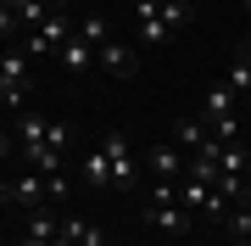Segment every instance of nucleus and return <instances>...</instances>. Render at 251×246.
I'll return each instance as SVG.
<instances>
[{"instance_id":"19","label":"nucleus","mask_w":251,"mask_h":246,"mask_svg":"<svg viewBox=\"0 0 251 246\" xmlns=\"http://www.w3.org/2000/svg\"><path fill=\"white\" fill-rule=\"evenodd\" d=\"M11 11H17V23H23V28H39V23L50 17V6H45V0H17Z\"/></svg>"},{"instance_id":"18","label":"nucleus","mask_w":251,"mask_h":246,"mask_svg":"<svg viewBox=\"0 0 251 246\" xmlns=\"http://www.w3.org/2000/svg\"><path fill=\"white\" fill-rule=\"evenodd\" d=\"M224 84H229L234 95H251V56H234V67L224 73Z\"/></svg>"},{"instance_id":"17","label":"nucleus","mask_w":251,"mask_h":246,"mask_svg":"<svg viewBox=\"0 0 251 246\" xmlns=\"http://www.w3.org/2000/svg\"><path fill=\"white\" fill-rule=\"evenodd\" d=\"M23 157H28V168H39V173H62V151L56 146H28Z\"/></svg>"},{"instance_id":"25","label":"nucleus","mask_w":251,"mask_h":246,"mask_svg":"<svg viewBox=\"0 0 251 246\" xmlns=\"http://www.w3.org/2000/svg\"><path fill=\"white\" fill-rule=\"evenodd\" d=\"M240 201H246V207H251V179H246V191H240Z\"/></svg>"},{"instance_id":"7","label":"nucleus","mask_w":251,"mask_h":246,"mask_svg":"<svg viewBox=\"0 0 251 246\" xmlns=\"http://www.w3.org/2000/svg\"><path fill=\"white\" fill-rule=\"evenodd\" d=\"M206 140H212V129H201V118H173V146H179V151L196 157Z\"/></svg>"},{"instance_id":"13","label":"nucleus","mask_w":251,"mask_h":246,"mask_svg":"<svg viewBox=\"0 0 251 246\" xmlns=\"http://www.w3.org/2000/svg\"><path fill=\"white\" fill-rule=\"evenodd\" d=\"M78 39H84V45H95V51H100V45H106V39H112V23L100 17V11H90V17L78 23Z\"/></svg>"},{"instance_id":"29","label":"nucleus","mask_w":251,"mask_h":246,"mask_svg":"<svg viewBox=\"0 0 251 246\" xmlns=\"http://www.w3.org/2000/svg\"><path fill=\"white\" fill-rule=\"evenodd\" d=\"M0 6H6V0H0Z\"/></svg>"},{"instance_id":"6","label":"nucleus","mask_w":251,"mask_h":246,"mask_svg":"<svg viewBox=\"0 0 251 246\" xmlns=\"http://www.w3.org/2000/svg\"><path fill=\"white\" fill-rule=\"evenodd\" d=\"M56 56H62V67H67V73H95V67H100V62H95V45H84V39H78V28H73V39H67Z\"/></svg>"},{"instance_id":"3","label":"nucleus","mask_w":251,"mask_h":246,"mask_svg":"<svg viewBox=\"0 0 251 246\" xmlns=\"http://www.w3.org/2000/svg\"><path fill=\"white\" fill-rule=\"evenodd\" d=\"M100 151H106V163H112V185H128V179H134V173H140L134 151H128V140L117 135V129H112L106 140H100Z\"/></svg>"},{"instance_id":"2","label":"nucleus","mask_w":251,"mask_h":246,"mask_svg":"<svg viewBox=\"0 0 251 246\" xmlns=\"http://www.w3.org/2000/svg\"><path fill=\"white\" fill-rule=\"evenodd\" d=\"M67 39H73V23L62 17V11H50L39 28H28V56H56Z\"/></svg>"},{"instance_id":"26","label":"nucleus","mask_w":251,"mask_h":246,"mask_svg":"<svg viewBox=\"0 0 251 246\" xmlns=\"http://www.w3.org/2000/svg\"><path fill=\"white\" fill-rule=\"evenodd\" d=\"M45 6H50V11H62V0H45Z\"/></svg>"},{"instance_id":"28","label":"nucleus","mask_w":251,"mask_h":246,"mask_svg":"<svg viewBox=\"0 0 251 246\" xmlns=\"http://www.w3.org/2000/svg\"><path fill=\"white\" fill-rule=\"evenodd\" d=\"M246 11H251V0H246Z\"/></svg>"},{"instance_id":"27","label":"nucleus","mask_w":251,"mask_h":246,"mask_svg":"<svg viewBox=\"0 0 251 246\" xmlns=\"http://www.w3.org/2000/svg\"><path fill=\"white\" fill-rule=\"evenodd\" d=\"M246 123H251V95H246Z\"/></svg>"},{"instance_id":"5","label":"nucleus","mask_w":251,"mask_h":246,"mask_svg":"<svg viewBox=\"0 0 251 246\" xmlns=\"http://www.w3.org/2000/svg\"><path fill=\"white\" fill-rule=\"evenodd\" d=\"M145 168H151L156 179H179V173H184L190 163H184V151H179V146L168 140V146H151V157H145Z\"/></svg>"},{"instance_id":"14","label":"nucleus","mask_w":251,"mask_h":246,"mask_svg":"<svg viewBox=\"0 0 251 246\" xmlns=\"http://www.w3.org/2000/svg\"><path fill=\"white\" fill-rule=\"evenodd\" d=\"M190 23V0H162V34H179V28Z\"/></svg>"},{"instance_id":"16","label":"nucleus","mask_w":251,"mask_h":246,"mask_svg":"<svg viewBox=\"0 0 251 246\" xmlns=\"http://www.w3.org/2000/svg\"><path fill=\"white\" fill-rule=\"evenodd\" d=\"M246 146H240V140H229V146H224V140H218V168H224V173H246Z\"/></svg>"},{"instance_id":"15","label":"nucleus","mask_w":251,"mask_h":246,"mask_svg":"<svg viewBox=\"0 0 251 246\" xmlns=\"http://www.w3.org/2000/svg\"><path fill=\"white\" fill-rule=\"evenodd\" d=\"M56 235H62V219H56V213H34V219H28V241H56Z\"/></svg>"},{"instance_id":"11","label":"nucleus","mask_w":251,"mask_h":246,"mask_svg":"<svg viewBox=\"0 0 251 246\" xmlns=\"http://www.w3.org/2000/svg\"><path fill=\"white\" fill-rule=\"evenodd\" d=\"M17 201H28V207H45V201H50V179H45V173H23V179H17Z\"/></svg>"},{"instance_id":"23","label":"nucleus","mask_w":251,"mask_h":246,"mask_svg":"<svg viewBox=\"0 0 251 246\" xmlns=\"http://www.w3.org/2000/svg\"><path fill=\"white\" fill-rule=\"evenodd\" d=\"M11 196H17V185H11L6 173H0V201H11Z\"/></svg>"},{"instance_id":"21","label":"nucleus","mask_w":251,"mask_h":246,"mask_svg":"<svg viewBox=\"0 0 251 246\" xmlns=\"http://www.w3.org/2000/svg\"><path fill=\"white\" fill-rule=\"evenodd\" d=\"M17 28H23V23H17V11H11V6H0V39H11Z\"/></svg>"},{"instance_id":"22","label":"nucleus","mask_w":251,"mask_h":246,"mask_svg":"<svg viewBox=\"0 0 251 246\" xmlns=\"http://www.w3.org/2000/svg\"><path fill=\"white\" fill-rule=\"evenodd\" d=\"M45 146H56V151L67 146V123H50V135H45Z\"/></svg>"},{"instance_id":"20","label":"nucleus","mask_w":251,"mask_h":246,"mask_svg":"<svg viewBox=\"0 0 251 246\" xmlns=\"http://www.w3.org/2000/svg\"><path fill=\"white\" fill-rule=\"evenodd\" d=\"M224 224H229V235H234V241H251V207H246V201H234Z\"/></svg>"},{"instance_id":"1","label":"nucleus","mask_w":251,"mask_h":246,"mask_svg":"<svg viewBox=\"0 0 251 246\" xmlns=\"http://www.w3.org/2000/svg\"><path fill=\"white\" fill-rule=\"evenodd\" d=\"M0 101L11 112L28 101V51H6L0 56Z\"/></svg>"},{"instance_id":"9","label":"nucleus","mask_w":251,"mask_h":246,"mask_svg":"<svg viewBox=\"0 0 251 246\" xmlns=\"http://www.w3.org/2000/svg\"><path fill=\"white\" fill-rule=\"evenodd\" d=\"M234 101H240V95H234L229 84H212V90H206V129L224 123V118H240V112H234Z\"/></svg>"},{"instance_id":"10","label":"nucleus","mask_w":251,"mask_h":246,"mask_svg":"<svg viewBox=\"0 0 251 246\" xmlns=\"http://www.w3.org/2000/svg\"><path fill=\"white\" fill-rule=\"evenodd\" d=\"M78 179L90 185V191H106V185H112V163H106V151H100V146L78 163Z\"/></svg>"},{"instance_id":"24","label":"nucleus","mask_w":251,"mask_h":246,"mask_svg":"<svg viewBox=\"0 0 251 246\" xmlns=\"http://www.w3.org/2000/svg\"><path fill=\"white\" fill-rule=\"evenodd\" d=\"M6 157H11V135L0 129V163H6Z\"/></svg>"},{"instance_id":"12","label":"nucleus","mask_w":251,"mask_h":246,"mask_svg":"<svg viewBox=\"0 0 251 246\" xmlns=\"http://www.w3.org/2000/svg\"><path fill=\"white\" fill-rule=\"evenodd\" d=\"M45 135H50V118H39V112H23L17 118V146H45Z\"/></svg>"},{"instance_id":"8","label":"nucleus","mask_w":251,"mask_h":246,"mask_svg":"<svg viewBox=\"0 0 251 246\" xmlns=\"http://www.w3.org/2000/svg\"><path fill=\"white\" fill-rule=\"evenodd\" d=\"M62 241L67 246H106V229L90 219H62Z\"/></svg>"},{"instance_id":"4","label":"nucleus","mask_w":251,"mask_h":246,"mask_svg":"<svg viewBox=\"0 0 251 246\" xmlns=\"http://www.w3.org/2000/svg\"><path fill=\"white\" fill-rule=\"evenodd\" d=\"M95 62H100V67H106V73H117V79H128V73H134V67H140V56H134V51H128V45H123V39H106V45H100V51H95Z\"/></svg>"}]
</instances>
